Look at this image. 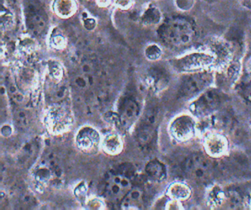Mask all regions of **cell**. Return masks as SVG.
Listing matches in <instances>:
<instances>
[{
	"label": "cell",
	"instance_id": "obj_1",
	"mask_svg": "<svg viewBox=\"0 0 251 210\" xmlns=\"http://www.w3.org/2000/svg\"><path fill=\"white\" fill-rule=\"evenodd\" d=\"M159 36L167 45L182 48L188 46L193 42L195 32L189 22L176 19L160 27Z\"/></svg>",
	"mask_w": 251,
	"mask_h": 210
},
{
	"label": "cell",
	"instance_id": "obj_2",
	"mask_svg": "<svg viewBox=\"0 0 251 210\" xmlns=\"http://www.w3.org/2000/svg\"><path fill=\"white\" fill-rule=\"evenodd\" d=\"M26 28L30 34L41 36L48 28V15L40 0H23Z\"/></svg>",
	"mask_w": 251,
	"mask_h": 210
},
{
	"label": "cell",
	"instance_id": "obj_3",
	"mask_svg": "<svg viewBox=\"0 0 251 210\" xmlns=\"http://www.w3.org/2000/svg\"><path fill=\"white\" fill-rule=\"evenodd\" d=\"M213 80L214 76L208 71L188 73L183 76L179 85V96L186 100L195 98L210 87Z\"/></svg>",
	"mask_w": 251,
	"mask_h": 210
},
{
	"label": "cell",
	"instance_id": "obj_4",
	"mask_svg": "<svg viewBox=\"0 0 251 210\" xmlns=\"http://www.w3.org/2000/svg\"><path fill=\"white\" fill-rule=\"evenodd\" d=\"M225 101L226 96L221 91L208 88L191 103L189 110L195 117H206L217 111Z\"/></svg>",
	"mask_w": 251,
	"mask_h": 210
},
{
	"label": "cell",
	"instance_id": "obj_5",
	"mask_svg": "<svg viewBox=\"0 0 251 210\" xmlns=\"http://www.w3.org/2000/svg\"><path fill=\"white\" fill-rule=\"evenodd\" d=\"M182 169L189 179L197 182H204L208 180L212 174L213 163L203 154H192L183 160Z\"/></svg>",
	"mask_w": 251,
	"mask_h": 210
},
{
	"label": "cell",
	"instance_id": "obj_6",
	"mask_svg": "<svg viewBox=\"0 0 251 210\" xmlns=\"http://www.w3.org/2000/svg\"><path fill=\"white\" fill-rule=\"evenodd\" d=\"M214 58L205 52L188 54L173 61L175 70L180 73H192L207 68L214 62Z\"/></svg>",
	"mask_w": 251,
	"mask_h": 210
},
{
	"label": "cell",
	"instance_id": "obj_7",
	"mask_svg": "<svg viewBox=\"0 0 251 210\" xmlns=\"http://www.w3.org/2000/svg\"><path fill=\"white\" fill-rule=\"evenodd\" d=\"M196 121L189 114H181L171 122L169 128L170 134L178 142H186L194 136Z\"/></svg>",
	"mask_w": 251,
	"mask_h": 210
},
{
	"label": "cell",
	"instance_id": "obj_8",
	"mask_svg": "<svg viewBox=\"0 0 251 210\" xmlns=\"http://www.w3.org/2000/svg\"><path fill=\"white\" fill-rule=\"evenodd\" d=\"M76 145L77 148L88 154L97 152L101 146L100 135L96 129L89 126L82 128L76 135Z\"/></svg>",
	"mask_w": 251,
	"mask_h": 210
},
{
	"label": "cell",
	"instance_id": "obj_9",
	"mask_svg": "<svg viewBox=\"0 0 251 210\" xmlns=\"http://www.w3.org/2000/svg\"><path fill=\"white\" fill-rule=\"evenodd\" d=\"M47 126L52 133L64 131L71 125L72 119L67 110L62 107H55L47 116Z\"/></svg>",
	"mask_w": 251,
	"mask_h": 210
},
{
	"label": "cell",
	"instance_id": "obj_10",
	"mask_svg": "<svg viewBox=\"0 0 251 210\" xmlns=\"http://www.w3.org/2000/svg\"><path fill=\"white\" fill-rule=\"evenodd\" d=\"M203 145L207 154L212 157H221L227 152L228 148L227 139L217 133H209L206 135Z\"/></svg>",
	"mask_w": 251,
	"mask_h": 210
},
{
	"label": "cell",
	"instance_id": "obj_11",
	"mask_svg": "<svg viewBox=\"0 0 251 210\" xmlns=\"http://www.w3.org/2000/svg\"><path fill=\"white\" fill-rule=\"evenodd\" d=\"M107 184V192L108 195L117 199H123L131 189L130 180L122 175L112 176Z\"/></svg>",
	"mask_w": 251,
	"mask_h": 210
},
{
	"label": "cell",
	"instance_id": "obj_12",
	"mask_svg": "<svg viewBox=\"0 0 251 210\" xmlns=\"http://www.w3.org/2000/svg\"><path fill=\"white\" fill-rule=\"evenodd\" d=\"M145 171L148 178L155 182H164L167 176V167L158 159L151 160L147 164Z\"/></svg>",
	"mask_w": 251,
	"mask_h": 210
},
{
	"label": "cell",
	"instance_id": "obj_13",
	"mask_svg": "<svg viewBox=\"0 0 251 210\" xmlns=\"http://www.w3.org/2000/svg\"><path fill=\"white\" fill-rule=\"evenodd\" d=\"M101 147L109 155H118L123 151V140L117 133H110L102 139Z\"/></svg>",
	"mask_w": 251,
	"mask_h": 210
},
{
	"label": "cell",
	"instance_id": "obj_14",
	"mask_svg": "<svg viewBox=\"0 0 251 210\" xmlns=\"http://www.w3.org/2000/svg\"><path fill=\"white\" fill-rule=\"evenodd\" d=\"M53 10L58 17L69 18L75 14L77 4L75 0H55Z\"/></svg>",
	"mask_w": 251,
	"mask_h": 210
},
{
	"label": "cell",
	"instance_id": "obj_15",
	"mask_svg": "<svg viewBox=\"0 0 251 210\" xmlns=\"http://www.w3.org/2000/svg\"><path fill=\"white\" fill-rule=\"evenodd\" d=\"M142 191L141 189H131L123 199V207L128 210H137L142 205Z\"/></svg>",
	"mask_w": 251,
	"mask_h": 210
},
{
	"label": "cell",
	"instance_id": "obj_16",
	"mask_svg": "<svg viewBox=\"0 0 251 210\" xmlns=\"http://www.w3.org/2000/svg\"><path fill=\"white\" fill-rule=\"evenodd\" d=\"M168 195L173 199L177 201L186 200L190 196L191 189L186 184L177 182L170 185L168 189Z\"/></svg>",
	"mask_w": 251,
	"mask_h": 210
},
{
	"label": "cell",
	"instance_id": "obj_17",
	"mask_svg": "<svg viewBox=\"0 0 251 210\" xmlns=\"http://www.w3.org/2000/svg\"><path fill=\"white\" fill-rule=\"evenodd\" d=\"M161 15L159 11L155 8H149L146 10L142 17V23L146 25L156 24L160 21Z\"/></svg>",
	"mask_w": 251,
	"mask_h": 210
},
{
	"label": "cell",
	"instance_id": "obj_18",
	"mask_svg": "<svg viewBox=\"0 0 251 210\" xmlns=\"http://www.w3.org/2000/svg\"><path fill=\"white\" fill-rule=\"evenodd\" d=\"M239 92L245 101L251 104V71L245 81L240 85Z\"/></svg>",
	"mask_w": 251,
	"mask_h": 210
},
{
	"label": "cell",
	"instance_id": "obj_19",
	"mask_svg": "<svg viewBox=\"0 0 251 210\" xmlns=\"http://www.w3.org/2000/svg\"><path fill=\"white\" fill-rule=\"evenodd\" d=\"M230 207L233 209H240L243 206V197L236 191H230L227 195Z\"/></svg>",
	"mask_w": 251,
	"mask_h": 210
},
{
	"label": "cell",
	"instance_id": "obj_20",
	"mask_svg": "<svg viewBox=\"0 0 251 210\" xmlns=\"http://www.w3.org/2000/svg\"><path fill=\"white\" fill-rule=\"evenodd\" d=\"M145 55L148 59L151 60V61H155L161 57V49L158 45H149L145 50Z\"/></svg>",
	"mask_w": 251,
	"mask_h": 210
},
{
	"label": "cell",
	"instance_id": "obj_21",
	"mask_svg": "<svg viewBox=\"0 0 251 210\" xmlns=\"http://www.w3.org/2000/svg\"><path fill=\"white\" fill-rule=\"evenodd\" d=\"M50 74L53 78L54 79L56 80H60L63 76V70L60 65L53 63V64L50 65Z\"/></svg>",
	"mask_w": 251,
	"mask_h": 210
},
{
	"label": "cell",
	"instance_id": "obj_22",
	"mask_svg": "<svg viewBox=\"0 0 251 210\" xmlns=\"http://www.w3.org/2000/svg\"><path fill=\"white\" fill-rule=\"evenodd\" d=\"M65 45V39L61 35H56L52 38V46L57 49H61Z\"/></svg>",
	"mask_w": 251,
	"mask_h": 210
},
{
	"label": "cell",
	"instance_id": "obj_23",
	"mask_svg": "<svg viewBox=\"0 0 251 210\" xmlns=\"http://www.w3.org/2000/svg\"><path fill=\"white\" fill-rule=\"evenodd\" d=\"M117 5L123 10H128L133 5V0H117Z\"/></svg>",
	"mask_w": 251,
	"mask_h": 210
},
{
	"label": "cell",
	"instance_id": "obj_24",
	"mask_svg": "<svg viewBox=\"0 0 251 210\" xmlns=\"http://www.w3.org/2000/svg\"><path fill=\"white\" fill-rule=\"evenodd\" d=\"M86 187L85 184H81L79 185L75 189V195L77 198H83V197L86 196Z\"/></svg>",
	"mask_w": 251,
	"mask_h": 210
},
{
	"label": "cell",
	"instance_id": "obj_25",
	"mask_svg": "<svg viewBox=\"0 0 251 210\" xmlns=\"http://www.w3.org/2000/svg\"><path fill=\"white\" fill-rule=\"evenodd\" d=\"M84 27H86L87 30H93L96 27V22L93 19L88 18L86 19L84 21Z\"/></svg>",
	"mask_w": 251,
	"mask_h": 210
},
{
	"label": "cell",
	"instance_id": "obj_26",
	"mask_svg": "<svg viewBox=\"0 0 251 210\" xmlns=\"http://www.w3.org/2000/svg\"><path fill=\"white\" fill-rule=\"evenodd\" d=\"M243 4L245 6L251 8V0H243Z\"/></svg>",
	"mask_w": 251,
	"mask_h": 210
},
{
	"label": "cell",
	"instance_id": "obj_27",
	"mask_svg": "<svg viewBox=\"0 0 251 210\" xmlns=\"http://www.w3.org/2000/svg\"><path fill=\"white\" fill-rule=\"evenodd\" d=\"M100 5H106L109 2V0H98Z\"/></svg>",
	"mask_w": 251,
	"mask_h": 210
}]
</instances>
